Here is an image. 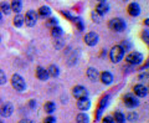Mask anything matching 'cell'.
<instances>
[{
	"label": "cell",
	"mask_w": 149,
	"mask_h": 123,
	"mask_svg": "<svg viewBox=\"0 0 149 123\" xmlns=\"http://www.w3.org/2000/svg\"><path fill=\"white\" fill-rule=\"evenodd\" d=\"M108 101H109V96H103V97L101 98L100 107H98V116H100V113H101V111H102V108L108 105Z\"/></svg>",
	"instance_id": "obj_25"
},
{
	"label": "cell",
	"mask_w": 149,
	"mask_h": 123,
	"mask_svg": "<svg viewBox=\"0 0 149 123\" xmlns=\"http://www.w3.org/2000/svg\"><path fill=\"white\" fill-rule=\"evenodd\" d=\"M142 36H143V40L148 44V41H149V37H148V30H144V32H143V35H142Z\"/></svg>",
	"instance_id": "obj_35"
},
{
	"label": "cell",
	"mask_w": 149,
	"mask_h": 123,
	"mask_svg": "<svg viewBox=\"0 0 149 123\" xmlns=\"http://www.w3.org/2000/svg\"><path fill=\"white\" fill-rule=\"evenodd\" d=\"M44 110H45L46 113L51 115L52 112H55L56 106H55V103H54V102H46V103H45V106H44Z\"/></svg>",
	"instance_id": "obj_21"
},
{
	"label": "cell",
	"mask_w": 149,
	"mask_h": 123,
	"mask_svg": "<svg viewBox=\"0 0 149 123\" xmlns=\"http://www.w3.org/2000/svg\"><path fill=\"white\" fill-rule=\"evenodd\" d=\"M76 123H90V118L85 113H80L76 117Z\"/></svg>",
	"instance_id": "obj_23"
},
{
	"label": "cell",
	"mask_w": 149,
	"mask_h": 123,
	"mask_svg": "<svg viewBox=\"0 0 149 123\" xmlns=\"http://www.w3.org/2000/svg\"><path fill=\"white\" fill-rule=\"evenodd\" d=\"M91 107V101L88 100V97H83V98H78L77 102V108L81 111H87Z\"/></svg>",
	"instance_id": "obj_10"
},
{
	"label": "cell",
	"mask_w": 149,
	"mask_h": 123,
	"mask_svg": "<svg viewBox=\"0 0 149 123\" xmlns=\"http://www.w3.org/2000/svg\"><path fill=\"white\" fill-rule=\"evenodd\" d=\"M10 8H11L13 11H15L16 14H19V13L21 11V9H22V3H21V0H13Z\"/></svg>",
	"instance_id": "obj_17"
},
{
	"label": "cell",
	"mask_w": 149,
	"mask_h": 123,
	"mask_svg": "<svg viewBox=\"0 0 149 123\" xmlns=\"http://www.w3.org/2000/svg\"><path fill=\"white\" fill-rule=\"evenodd\" d=\"M134 93H136L138 97H146L148 94V88L144 86V85H136V86H134Z\"/></svg>",
	"instance_id": "obj_13"
},
{
	"label": "cell",
	"mask_w": 149,
	"mask_h": 123,
	"mask_svg": "<svg viewBox=\"0 0 149 123\" xmlns=\"http://www.w3.org/2000/svg\"><path fill=\"white\" fill-rule=\"evenodd\" d=\"M37 21V14L35 13V10H29L26 13V15L24 17V22L26 24L27 26H34Z\"/></svg>",
	"instance_id": "obj_5"
},
{
	"label": "cell",
	"mask_w": 149,
	"mask_h": 123,
	"mask_svg": "<svg viewBox=\"0 0 149 123\" xmlns=\"http://www.w3.org/2000/svg\"><path fill=\"white\" fill-rule=\"evenodd\" d=\"M98 1H100V3H103V1H106V0H98Z\"/></svg>",
	"instance_id": "obj_38"
},
{
	"label": "cell",
	"mask_w": 149,
	"mask_h": 123,
	"mask_svg": "<svg viewBox=\"0 0 149 123\" xmlns=\"http://www.w3.org/2000/svg\"><path fill=\"white\" fill-rule=\"evenodd\" d=\"M0 123H3V121H1V120H0Z\"/></svg>",
	"instance_id": "obj_40"
},
{
	"label": "cell",
	"mask_w": 149,
	"mask_h": 123,
	"mask_svg": "<svg viewBox=\"0 0 149 123\" xmlns=\"http://www.w3.org/2000/svg\"><path fill=\"white\" fill-rule=\"evenodd\" d=\"M108 10H109V6H108V4H107L106 1H103V3H100L98 5L96 6V13L97 14H100V15L102 16V15H106L107 13H108Z\"/></svg>",
	"instance_id": "obj_14"
},
{
	"label": "cell",
	"mask_w": 149,
	"mask_h": 123,
	"mask_svg": "<svg viewBox=\"0 0 149 123\" xmlns=\"http://www.w3.org/2000/svg\"><path fill=\"white\" fill-rule=\"evenodd\" d=\"M123 55H124V51L120 49V46H113L112 47V50H111V52H109V57H111V61L113 64H117L119 62L120 60L123 59Z\"/></svg>",
	"instance_id": "obj_3"
},
{
	"label": "cell",
	"mask_w": 149,
	"mask_h": 123,
	"mask_svg": "<svg viewBox=\"0 0 149 123\" xmlns=\"http://www.w3.org/2000/svg\"><path fill=\"white\" fill-rule=\"evenodd\" d=\"M108 26L111 30L117 31V32H122L125 30V22L120 17H114V19H112V20H109Z\"/></svg>",
	"instance_id": "obj_1"
},
{
	"label": "cell",
	"mask_w": 149,
	"mask_h": 123,
	"mask_svg": "<svg viewBox=\"0 0 149 123\" xmlns=\"http://www.w3.org/2000/svg\"><path fill=\"white\" fill-rule=\"evenodd\" d=\"M73 21H74V24L77 25V29L80 30V31H82L83 29H85V25H83V22H82V19H80V17H74V19H73Z\"/></svg>",
	"instance_id": "obj_28"
},
{
	"label": "cell",
	"mask_w": 149,
	"mask_h": 123,
	"mask_svg": "<svg viewBox=\"0 0 149 123\" xmlns=\"http://www.w3.org/2000/svg\"><path fill=\"white\" fill-rule=\"evenodd\" d=\"M0 19H1V11H0Z\"/></svg>",
	"instance_id": "obj_39"
},
{
	"label": "cell",
	"mask_w": 149,
	"mask_h": 123,
	"mask_svg": "<svg viewBox=\"0 0 149 123\" xmlns=\"http://www.w3.org/2000/svg\"><path fill=\"white\" fill-rule=\"evenodd\" d=\"M47 73H49V76H51V77H57L58 73H60V70H58V67L56 65H51L50 67L47 68Z\"/></svg>",
	"instance_id": "obj_18"
},
{
	"label": "cell",
	"mask_w": 149,
	"mask_h": 123,
	"mask_svg": "<svg viewBox=\"0 0 149 123\" xmlns=\"http://www.w3.org/2000/svg\"><path fill=\"white\" fill-rule=\"evenodd\" d=\"M123 101H124V105L128 108H134L139 105V101L137 100V97H134V94H132V93L125 94L123 97Z\"/></svg>",
	"instance_id": "obj_6"
},
{
	"label": "cell",
	"mask_w": 149,
	"mask_h": 123,
	"mask_svg": "<svg viewBox=\"0 0 149 123\" xmlns=\"http://www.w3.org/2000/svg\"><path fill=\"white\" fill-rule=\"evenodd\" d=\"M98 71L97 68H93V67H90L87 70V77L91 80V81H97V78H98Z\"/></svg>",
	"instance_id": "obj_16"
},
{
	"label": "cell",
	"mask_w": 149,
	"mask_h": 123,
	"mask_svg": "<svg viewBox=\"0 0 149 123\" xmlns=\"http://www.w3.org/2000/svg\"><path fill=\"white\" fill-rule=\"evenodd\" d=\"M19 123H34V121H31V120H21Z\"/></svg>",
	"instance_id": "obj_36"
},
{
	"label": "cell",
	"mask_w": 149,
	"mask_h": 123,
	"mask_svg": "<svg viewBox=\"0 0 149 123\" xmlns=\"http://www.w3.org/2000/svg\"><path fill=\"white\" fill-rule=\"evenodd\" d=\"M57 24H58V20L56 17H50L47 21H46V26L50 27V29H52V27L55 26H57Z\"/></svg>",
	"instance_id": "obj_27"
},
{
	"label": "cell",
	"mask_w": 149,
	"mask_h": 123,
	"mask_svg": "<svg viewBox=\"0 0 149 123\" xmlns=\"http://www.w3.org/2000/svg\"><path fill=\"white\" fill-rule=\"evenodd\" d=\"M128 64H132V65H139L143 61V55L141 52H137V51H134V52H130L127 57H125Z\"/></svg>",
	"instance_id": "obj_4"
},
{
	"label": "cell",
	"mask_w": 149,
	"mask_h": 123,
	"mask_svg": "<svg viewBox=\"0 0 149 123\" xmlns=\"http://www.w3.org/2000/svg\"><path fill=\"white\" fill-rule=\"evenodd\" d=\"M0 11L3 14H5V15H9V14L11 13V8H10V4H8L5 1H3L0 4Z\"/></svg>",
	"instance_id": "obj_20"
},
{
	"label": "cell",
	"mask_w": 149,
	"mask_h": 123,
	"mask_svg": "<svg viewBox=\"0 0 149 123\" xmlns=\"http://www.w3.org/2000/svg\"><path fill=\"white\" fill-rule=\"evenodd\" d=\"M36 77L40 80V81H47L49 80V73H47V70H45L44 67H41V66H39V67L36 68Z\"/></svg>",
	"instance_id": "obj_12"
},
{
	"label": "cell",
	"mask_w": 149,
	"mask_h": 123,
	"mask_svg": "<svg viewBox=\"0 0 149 123\" xmlns=\"http://www.w3.org/2000/svg\"><path fill=\"white\" fill-rule=\"evenodd\" d=\"M51 35H52L54 37H61L63 35V30L60 26H55V27L51 29Z\"/></svg>",
	"instance_id": "obj_22"
},
{
	"label": "cell",
	"mask_w": 149,
	"mask_h": 123,
	"mask_svg": "<svg viewBox=\"0 0 149 123\" xmlns=\"http://www.w3.org/2000/svg\"><path fill=\"white\" fill-rule=\"evenodd\" d=\"M119 46H120V49H122L124 52L130 49V44H129V41H127V40H124V41L120 42V45H119Z\"/></svg>",
	"instance_id": "obj_29"
},
{
	"label": "cell",
	"mask_w": 149,
	"mask_h": 123,
	"mask_svg": "<svg viewBox=\"0 0 149 123\" xmlns=\"http://www.w3.org/2000/svg\"><path fill=\"white\" fill-rule=\"evenodd\" d=\"M39 15L41 17H47L51 15V9L49 6H41L39 9Z\"/></svg>",
	"instance_id": "obj_19"
},
{
	"label": "cell",
	"mask_w": 149,
	"mask_h": 123,
	"mask_svg": "<svg viewBox=\"0 0 149 123\" xmlns=\"http://www.w3.org/2000/svg\"><path fill=\"white\" fill-rule=\"evenodd\" d=\"M137 117H138V115H137V113H129V116H128V118H129V120L130 121H136L137 120Z\"/></svg>",
	"instance_id": "obj_34"
},
{
	"label": "cell",
	"mask_w": 149,
	"mask_h": 123,
	"mask_svg": "<svg viewBox=\"0 0 149 123\" xmlns=\"http://www.w3.org/2000/svg\"><path fill=\"white\" fill-rule=\"evenodd\" d=\"M101 81L103 82L104 85H111L112 82H113V76H112L111 72H107V71H104V72L101 75Z\"/></svg>",
	"instance_id": "obj_15"
},
{
	"label": "cell",
	"mask_w": 149,
	"mask_h": 123,
	"mask_svg": "<svg viewBox=\"0 0 149 123\" xmlns=\"http://www.w3.org/2000/svg\"><path fill=\"white\" fill-rule=\"evenodd\" d=\"M128 14L130 16H138L141 14V6L138 3H130L128 5Z\"/></svg>",
	"instance_id": "obj_11"
},
{
	"label": "cell",
	"mask_w": 149,
	"mask_h": 123,
	"mask_svg": "<svg viewBox=\"0 0 149 123\" xmlns=\"http://www.w3.org/2000/svg\"><path fill=\"white\" fill-rule=\"evenodd\" d=\"M14 25H15L16 27H20V26H22V24H24V16L22 15H20V14H17V15L14 17Z\"/></svg>",
	"instance_id": "obj_24"
},
{
	"label": "cell",
	"mask_w": 149,
	"mask_h": 123,
	"mask_svg": "<svg viewBox=\"0 0 149 123\" xmlns=\"http://www.w3.org/2000/svg\"><path fill=\"white\" fill-rule=\"evenodd\" d=\"M72 94H73V97H76L78 100V98L87 97L88 96V91H87V88L83 87V86H74L73 89H72Z\"/></svg>",
	"instance_id": "obj_7"
},
{
	"label": "cell",
	"mask_w": 149,
	"mask_h": 123,
	"mask_svg": "<svg viewBox=\"0 0 149 123\" xmlns=\"http://www.w3.org/2000/svg\"><path fill=\"white\" fill-rule=\"evenodd\" d=\"M139 78H147V73H144V75H141V76H139Z\"/></svg>",
	"instance_id": "obj_37"
},
{
	"label": "cell",
	"mask_w": 149,
	"mask_h": 123,
	"mask_svg": "<svg viewBox=\"0 0 149 123\" xmlns=\"http://www.w3.org/2000/svg\"><path fill=\"white\" fill-rule=\"evenodd\" d=\"M114 122H117V123H124L125 122V117H124L123 113L116 112L114 113Z\"/></svg>",
	"instance_id": "obj_26"
},
{
	"label": "cell",
	"mask_w": 149,
	"mask_h": 123,
	"mask_svg": "<svg viewBox=\"0 0 149 123\" xmlns=\"http://www.w3.org/2000/svg\"><path fill=\"white\" fill-rule=\"evenodd\" d=\"M91 16H92V19H93V21H96L97 24L101 22V15H100V14H97L96 11H93V13L91 14Z\"/></svg>",
	"instance_id": "obj_30"
},
{
	"label": "cell",
	"mask_w": 149,
	"mask_h": 123,
	"mask_svg": "<svg viewBox=\"0 0 149 123\" xmlns=\"http://www.w3.org/2000/svg\"><path fill=\"white\" fill-rule=\"evenodd\" d=\"M13 112H14V107H13L11 103H9V102L4 103V105L1 106V108H0V116L5 117V118L10 117L13 115Z\"/></svg>",
	"instance_id": "obj_9"
},
{
	"label": "cell",
	"mask_w": 149,
	"mask_h": 123,
	"mask_svg": "<svg viewBox=\"0 0 149 123\" xmlns=\"http://www.w3.org/2000/svg\"><path fill=\"white\" fill-rule=\"evenodd\" d=\"M6 83V76L4 73L3 70H0V85H5Z\"/></svg>",
	"instance_id": "obj_31"
},
{
	"label": "cell",
	"mask_w": 149,
	"mask_h": 123,
	"mask_svg": "<svg viewBox=\"0 0 149 123\" xmlns=\"http://www.w3.org/2000/svg\"><path fill=\"white\" fill-rule=\"evenodd\" d=\"M44 123H56V118L52 116H49L44 120Z\"/></svg>",
	"instance_id": "obj_32"
},
{
	"label": "cell",
	"mask_w": 149,
	"mask_h": 123,
	"mask_svg": "<svg viewBox=\"0 0 149 123\" xmlns=\"http://www.w3.org/2000/svg\"><path fill=\"white\" fill-rule=\"evenodd\" d=\"M11 86L15 88L16 91H19V92H22L26 88L24 78H22L20 75H17V73L13 75V77H11Z\"/></svg>",
	"instance_id": "obj_2"
},
{
	"label": "cell",
	"mask_w": 149,
	"mask_h": 123,
	"mask_svg": "<svg viewBox=\"0 0 149 123\" xmlns=\"http://www.w3.org/2000/svg\"><path fill=\"white\" fill-rule=\"evenodd\" d=\"M98 40H100V36L96 32H88L85 36V42L88 46H96L98 44Z\"/></svg>",
	"instance_id": "obj_8"
},
{
	"label": "cell",
	"mask_w": 149,
	"mask_h": 123,
	"mask_svg": "<svg viewBox=\"0 0 149 123\" xmlns=\"http://www.w3.org/2000/svg\"><path fill=\"white\" fill-rule=\"evenodd\" d=\"M102 123H114V118L107 116V117H104L103 120H102Z\"/></svg>",
	"instance_id": "obj_33"
}]
</instances>
